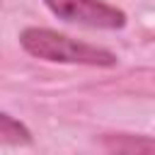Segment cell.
<instances>
[{
  "mask_svg": "<svg viewBox=\"0 0 155 155\" xmlns=\"http://www.w3.org/2000/svg\"><path fill=\"white\" fill-rule=\"evenodd\" d=\"M19 44L27 53L44 58V61H56V63H82V65H114L116 56L102 46L82 44L75 41L65 34H58L53 29H39L29 27L19 34Z\"/></svg>",
  "mask_w": 155,
  "mask_h": 155,
  "instance_id": "1",
  "label": "cell"
},
{
  "mask_svg": "<svg viewBox=\"0 0 155 155\" xmlns=\"http://www.w3.org/2000/svg\"><path fill=\"white\" fill-rule=\"evenodd\" d=\"M48 10L65 19V22H80L87 27H99V29H121L126 24V15L107 5L102 0H44Z\"/></svg>",
  "mask_w": 155,
  "mask_h": 155,
  "instance_id": "2",
  "label": "cell"
},
{
  "mask_svg": "<svg viewBox=\"0 0 155 155\" xmlns=\"http://www.w3.org/2000/svg\"><path fill=\"white\" fill-rule=\"evenodd\" d=\"M0 143L24 145V143H31V133H29V128L24 124H19L17 119L0 111Z\"/></svg>",
  "mask_w": 155,
  "mask_h": 155,
  "instance_id": "3",
  "label": "cell"
}]
</instances>
